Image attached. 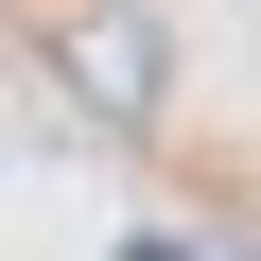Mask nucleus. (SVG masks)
<instances>
[{
    "label": "nucleus",
    "instance_id": "nucleus-1",
    "mask_svg": "<svg viewBox=\"0 0 261 261\" xmlns=\"http://www.w3.org/2000/svg\"><path fill=\"white\" fill-rule=\"evenodd\" d=\"M53 70H70V105L87 122H174V18H157V0H87V18L53 35Z\"/></svg>",
    "mask_w": 261,
    "mask_h": 261
}]
</instances>
